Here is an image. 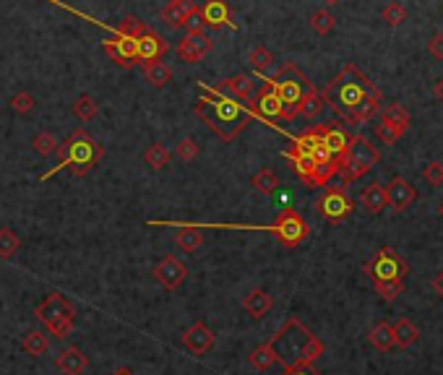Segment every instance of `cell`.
<instances>
[{
  "instance_id": "6da1fadb",
  "label": "cell",
  "mask_w": 443,
  "mask_h": 375,
  "mask_svg": "<svg viewBox=\"0 0 443 375\" xmlns=\"http://www.w3.org/2000/svg\"><path fill=\"white\" fill-rule=\"evenodd\" d=\"M193 112L222 141H235L250 125V120L256 118L253 115V99L250 102H238V99L227 97V94L216 91L214 86L206 84L204 94L196 99Z\"/></svg>"
},
{
  "instance_id": "7a4b0ae2",
  "label": "cell",
  "mask_w": 443,
  "mask_h": 375,
  "mask_svg": "<svg viewBox=\"0 0 443 375\" xmlns=\"http://www.w3.org/2000/svg\"><path fill=\"white\" fill-rule=\"evenodd\" d=\"M271 347L279 357V365H297V363H311L324 354V342L305 329L303 321L297 318H287L279 331L271 336Z\"/></svg>"
},
{
  "instance_id": "3957f363",
  "label": "cell",
  "mask_w": 443,
  "mask_h": 375,
  "mask_svg": "<svg viewBox=\"0 0 443 375\" xmlns=\"http://www.w3.org/2000/svg\"><path fill=\"white\" fill-rule=\"evenodd\" d=\"M376 91L379 89L370 84L355 65H345V71L326 86V91L321 97H324V105H329L339 118H345L349 123L357 105L370 97V94H376Z\"/></svg>"
},
{
  "instance_id": "277c9868",
  "label": "cell",
  "mask_w": 443,
  "mask_h": 375,
  "mask_svg": "<svg viewBox=\"0 0 443 375\" xmlns=\"http://www.w3.org/2000/svg\"><path fill=\"white\" fill-rule=\"evenodd\" d=\"M58 167H53V170H47L40 177V180H47V177H53L55 172L60 170H71L73 175H87L89 170H94L99 164V159L105 157V149L99 146L97 141L89 136L87 130H73L68 139L63 141V143H58Z\"/></svg>"
},
{
  "instance_id": "5b68a950",
  "label": "cell",
  "mask_w": 443,
  "mask_h": 375,
  "mask_svg": "<svg viewBox=\"0 0 443 375\" xmlns=\"http://www.w3.org/2000/svg\"><path fill=\"white\" fill-rule=\"evenodd\" d=\"M266 84L274 89V94H277L281 102V120L297 118V107H300L303 97L311 89H315L295 63H284L279 71H277V76L266 78Z\"/></svg>"
},
{
  "instance_id": "8992f818",
  "label": "cell",
  "mask_w": 443,
  "mask_h": 375,
  "mask_svg": "<svg viewBox=\"0 0 443 375\" xmlns=\"http://www.w3.org/2000/svg\"><path fill=\"white\" fill-rule=\"evenodd\" d=\"M37 321H42L47 326V331L53 333L55 339H65L68 333L73 331V321H76V308L73 302H68L60 292H50L37 308H34Z\"/></svg>"
},
{
  "instance_id": "52a82bcc",
  "label": "cell",
  "mask_w": 443,
  "mask_h": 375,
  "mask_svg": "<svg viewBox=\"0 0 443 375\" xmlns=\"http://www.w3.org/2000/svg\"><path fill=\"white\" fill-rule=\"evenodd\" d=\"M379 159H381L379 149L365 136H352V143H349L345 159H342V170L339 172H342L345 182H355L373 170L379 164Z\"/></svg>"
},
{
  "instance_id": "ba28073f",
  "label": "cell",
  "mask_w": 443,
  "mask_h": 375,
  "mask_svg": "<svg viewBox=\"0 0 443 375\" xmlns=\"http://www.w3.org/2000/svg\"><path fill=\"white\" fill-rule=\"evenodd\" d=\"M407 271L410 268L404 263V258L394 247H381L379 253L365 263V274L373 279V284L376 281H401L407 277Z\"/></svg>"
},
{
  "instance_id": "9c48e42d",
  "label": "cell",
  "mask_w": 443,
  "mask_h": 375,
  "mask_svg": "<svg viewBox=\"0 0 443 375\" xmlns=\"http://www.w3.org/2000/svg\"><path fill=\"white\" fill-rule=\"evenodd\" d=\"M269 232H274L284 247H297L305 237L311 235V227L295 209H281L277 222L269 225Z\"/></svg>"
},
{
  "instance_id": "30bf717a",
  "label": "cell",
  "mask_w": 443,
  "mask_h": 375,
  "mask_svg": "<svg viewBox=\"0 0 443 375\" xmlns=\"http://www.w3.org/2000/svg\"><path fill=\"white\" fill-rule=\"evenodd\" d=\"M315 209H318V211L324 214V219H329L331 225H339V222H345L347 216L355 211V201H352L342 188H329V191L318 198Z\"/></svg>"
},
{
  "instance_id": "8fae6325",
  "label": "cell",
  "mask_w": 443,
  "mask_h": 375,
  "mask_svg": "<svg viewBox=\"0 0 443 375\" xmlns=\"http://www.w3.org/2000/svg\"><path fill=\"white\" fill-rule=\"evenodd\" d=\"M102 50L107 55L112 63H118L120 68H133L139 63L136 60V40L130 37H123V34H110L107 40L102 42Z\"/></svg>"
},
{
  "instance_id": "7c38bea8",
  "label": "cell",
  "mask_w": 443,
  "mask_h": 375,
  "mask_svg": "<svg viewBox=\"0 0 443 375\" xmlns=\"http://www.w3.org/2000/svg\"><path fill=\"white\" fill-rule=\"evenodd\" d=\"M253 115L261 118L263 123H269L271 128H277V120H281V102L266 81L253 97Z\"/></svg>"
},
{
  "instance_id": "4fadbf2b",
  "label": "cell",
  "mask_w": 443,
  "mask_h": 375,
  "mask_svg": "<svg viewBox=\"0 0 443 375\" xmlns=\"http://www.w3.org/2000/svg\"><path fill=\"white\" fill-rule=\"evenodd\" d=\"M188 277V266L177 256H164L154 266V279L162 284L164 290H177Z\"/></svg>"
},
{
  "instance_id": "5bb4252c",
  "label": "cell",
  "mask_w": 443,
  "mask_h": 375,
  "mask_svg": "<svg viewBox=\"0 0 443 375\" xmlns=\"http://www.w3.org/2000/svg\"><path fill=\"white\" fill-rule=\"evenodd\" d=\"M196 13H198L196 0H167L162 6V11H159V19H162L170 29H185Z\"/></svg>"
},
{
  "instance_id": "9a60e30c",
  "label": "cell",
  "mask_w": 443,
  "mask_h": 375,
  "mask_svg": "<svg viewBox=\"0 0 443 375\" xmlns=\"http://www.w3.org/2000/svg\"><path fill=\"white\" fill-rule=\"evenodd\" d=\"M211 47H214V42L206 32H191L177 42V55L185 63H201L206 55L211 53Z\"/></svg>"
},
{
  "instance_id": "2e32d148",
  "label": "cell",
  "mask_w": 443,
  "mask_h": 375,
  "mask_svg": "<svg viewBox=\"0 0 443 375\" xmlns=\"http://www.w3.org/2000/svg\"><path fill=\"white\" fill-rule=\"evenodd\" d=\"M170 50V44L162 34H157L154 29L146 26V32L136 40V60L141 65L144 63H154V60H162V55Z\"/></svg>"
},
{
  "instance_id": "e0dca14e",
  "label": "cell",
  "mask_w": 443,
  "mask_h": 375,
  "mask_svg": "<svg viewBox=\"0 0 443 375\" xmlns=\"http://www.w3.org/2000/svg\"><path fill=\"white\" fill-rule=\"evenodd\" d=\"M214 89L216 91H222V94H227V97L238 99V102H250V99L256 97V81H253V76H248V73H238V76H229V78H222Z\"/></svg>"
},
{
  "instance_id": "ac0fdd59",
  "label": "cell",
  "mask_w": 443,
  "mask_h": 375,
  "mask_svg": "<svg viewBox=\"0 0 443 375\" xmlns=\"http://www.w3.org/2000/svg\"><path fill=\"white\" fill-rule=\"evenodd\" d=\"M180 342H183V347L191 354L201 357V354H206L211 347H214V331H211L204 321H198L183 333V339H180Z\"/></svg>"
},
{
  "instance_id": "d6986e66",
  "label": "cell",
  "mask_w": 443,
  "mask_h": 375,
  "mask_svg": "<svg viewBox=\"0 0 443 375\" xmlns=\"http://www.w3.org/2000/svg\"><path fill=\"white\" fill-rule=\"evenodd\" d=\"M198 16L204 21L206 29H225V26H232V16H229V8L225 0H206L204 6H198Z\"/></svg>"
},
{
  "instance_id": "ffe728a7",
  "label": "cell",
  "mask_w": 443,
  "mask_h": 375,
  "mask_svg": "<svg viewBox=\"0 0 443 375\" xmlns=\"http://www.w3.org/2000/svg\"><path fill=\"white\" fill-rule=\"evenodd\" d=\"M321 133H324V143L329 146L331 157H334L336 162L345 159L347 149H349V143H352V136H349L342 125H336V123H326V125H321Z\"/></svg>"
},
{
  "instance_id": "44dd1931",
  "label": "cell",
  "mask_w": 443,
  "mask_h": 375,
  "mask_svg": "<svg viewBox=\"0 0 443 375\" xmlns=\"http://www.w3.org/2000/svg\"><path fill=\"white\" fill-rule=\"evenodd\" d=\"M55 367L63 375H81L89 367V357L78 347H65L55 357Z\"/></svg>"
},
{
  "instance_id": "7402d4cb",
  "label": "cell",
  "mask_w": 443,
  "mask_h": 375,
  "mask_svg": "<svg viewBox=\"0 0 443 375\" xmlns=\"http://www.w3.org/2000/svg\"><path fill=\"white\" fill-rule=\"evenodd\" d=\"M415 198H417V193H415V188L404 177H394L389 182V188H386V201H389L394 211H404Z\"/></svg>"
},
{
  "instance_id": "603a6c76",
  "label": "cell",
  "mask_w": 443,
  "mask_h": 375,
  "mask_svg": "<svg viewBox=\"0 0 443 375\" xmlns=\"http://www.w3.org/2000/svg\"><path fill=\"white\" fill-rule=\"evenodd\" d=\"M360 204L365 209L367 214H381L389 201H386V188L381 185V182H370L367 188H363V193H360Z\"/></svg>"
},
{
  "instance_id": "cb8c5ba5",
  "label": "cell",
  "mask_w": 443,
  "mask_h": 375,
  "mask_svg": "<svg viewBox=\"0 0 443 375\" xmlns=\"http://www.w3.org/2000/svg\"><path fill=\"white\" fill-rule=\"evenodd\" d=\"M271 297L266 295L263 290H250L248 295H245V300H243V308H245V313H248L253 321H261L266 313L271 311Z\"/></svg>"
},
{
  "instance_id": "d4e9b609",
  "label": "cell",
  "mask_w": 443,
  "mask_h": 375,
  "mask_svg": "<svg viewBox=\"0 0 443 375\" xmlns=\"http://www.w3.org/2000/svg\"><path fill=\"white\" fill-rule=\"evenodd\" d=\"M284 159H290L292 170H295V175L300 177V180H305L308 185L313 182V175H315V159L311 157V154H300V151H284Z\"/></svg>"
},
{
  "instance_id": "484cf974",
  "label": "cell",
  "mask_w": 443,
  "mask_h": 375,
  "mask_svg": "<svg viewBox=\"0 0 443 375\" xmlns=\"http://www.w3.org/2000/svg\"><path fill=\"white\" fill-rule=\"evenodd\" d=\"M367 342L373 344L379 352H391V349L397 347V342H394V326L386 321L376 323V326L370 329V333H367Z\"/></svg>"
},
{
  "instance_id": "4316f807",
  "label": "cell",
  "mask_w": 443,
  "mask_h": 375,
  "mask_svg": "<svg viewBox=\"0 0 443 375\" xmlns=\"http://www.w3.org/2000/svg\"><path fill=\"white\" fill-rule=\"evenodd\" d=\"M141 68H144V78H146L152 86H157V89H162V86H167L170 81H173V68H170L167 63H162V60L144 63Z\"/></svg>"
},
{
  "instance_id": "83f0119b",
  "label": "cell",
  "mask_w": 443,
  "mask_h": 375,
  "mask_svg": "<svg viewBox=\"0 0 443 375\" xmlns=\"http://www.w3.org/2000/svg\"><path fill=\"white\" fill-rule=\"evenodd\" d=\"M417 339H420V329H417L410 318H399V321L394 323V342H397V347L410 349Z\"/></svg>"
},
{
  "instance_id": "f1b7e54d",
  "label": "cell",
  "mask_w": 443,
  "mask_h": 375,
  "mask_svg": "<svg viewBox=\"0 0 443 375\" xmlns=\"http://www.w3.org/2000/svg\"><path fill=\"white\" fill-rule=\"evenodd\" d=\"M180 227V232L175 235V243L180 250L185 253H196L198 247L204 245V235H201V229H196L193 225H177Z\"/></svg>"
},
{
  "instance_id": "f546056e",
  "label": "cell",
  "mask_w": 443,
  "mask_h": 375,
  "mask_svg": "<svg viewBox=\"0 0 443 375\" xmlns=\"http://www.w3.org/2000/svg\"><path fill=\"white\" fill-rule=\"evenodd\" d=\"M248 360L256 370H269V367H274V365H279V357H277V352H274V347H271L269 342L256 347V349L250 352Z\"/></svg>"
},
{
  "instance_id": "4dcf8cb0",
  "label": "cell",
  "mask_w": 443,
  "mask_h": 375,
  "mask_svg": "<svg viewBox=\"0 0 443 375\" xmlns=\"http://www.w3.org/2000/svg\"><path fill=\"white\" fill-rule=\"evenodd\" d=\"M381 123H383V125H391L397 133H404L407 125H410V115H407V110L401 107V105H389V107L383 110Z\"/></svg>"
},
{
  "instance_id": "1f68e13d",
  "label": "cell",
  "mask_w": 443,
  "mask_h": 375,
  "mask_svg": "<svg viewBox=\"0 0 443 375\" xmlns=\"http://www.w3.org/2000/svg\"><path fill=\"white\" fill-rule=\"evenodd\" d=\"M250 185H253L259 193L271 195V193H277V188H279V177H277V172H274V170L263 167V170H259L256 175H253Z\"/></svg>"
},
{
  "instance_id": "d6a6232c",
  "label": "cell",
  "mask_w": 443,
  "mask_h": 375,
  "mask_svg": "<svg viewBox=\"0 0 443 375\" xmlns=\"http://www.w3.org/2000/svg\"><path fill=\"white\" fill-rule=\"evenodd\" d=\"M24 352L32 354V357H42V354H47V349H50V339L44 336L42 331H29L26 336H24Z\"/></svg>"
},
{
  "instance_id": "836d02e7",
  "label": "cell",
  "mask_w": 443,
  "mask_h": 375,
  "mask_svg": "<svg viewBox=\"0 0 443 375\" xmlns=\"http://www.w3.org/2000/svg\"><path fill=\"white\" fill-rule=\"evenodd\" d=\"M73 115H76L81 123H89V120H94L99 115L97 99L89 97V94H81V97L73 102Z\"/></svg>"
},
{
  "instance_id": "e575fe53",
  "label": "cell",
  "mask_w": 443,
  "mask_h": 375,
  "mask_svg": "<svg viewBox=\"0 0 443 375\" xmlns=\"http://www.w3.org/2000/svg\"><path fill=\"white\" fill-rule=\"evenodd\" d=\"M379 105H381V94L376 91V94H370V97L363 99V102L357 105V110L352 112V118H349V123H365V120H370L376 112H379Z\"/></svg>"
},
{
  "instance_id": "d590c367",
  "label": "cell",
  "mask_w": 443,
  "mask_h": 375,
  "mask_svg": "<svg viewBox=\"0 0 443 375\" xmlns=\"http://www.w3.org/2000/svg\"><path fill=\"white\" fill-rule=\"evenodd\" d=\"M144 162H146V167H152V170H164L167 162H170V151H167L164 143H152L149 149L144 151Z\"/></svg>"
},
{
  "instance_id": "8d00e7d4",
  "label": "cell",
  "mask_w": 443,
  "mask_h": 375,
  "mask_svg": "<svg viewBox=\"0 0 443 375\" xmlns=\"http://www.w3.org/2000/svg\"><path fill=\"white\" fill-rule=\"evenodd\" d=\"M21 247V240L13 232L11 227H0V258L8 261V258L16 256V250Z\"/></svg>"
},
{
  "instance_id": "74e56055",
  "label": "cell",
  "mask_w": 443,
  "mask_h": 375,
  "mask_svg": "<svg viewBox=\"0 0 443 375\" xmlns=\"http://www.w3.org/2000/svg\"><path fill=\"white\" fill-rule=\"evenodd\" d=\"M324 97L315 91V89H311L308 94L303 97V102H300V107H297V115H305V118H318L321 115V110H324Z\"/></svg>"
},
{
  "instance_id": "f35d334b",
  "label": "cell",
  "mask_w": 443,
  "mask_h": 375,
  "mask_svg": "<svg viewBox=\"0 0 443 375\" xmlns=\"http://www.w3.org/2000/svg\"><path fill=\"white\" fill-rule=\"evenodd\" d=\"M248 63L256 73H266L271 65H274V55H271L266 47H253L248 53Z\"/></svg>"
},
{
  "instance_id": "ab89813d",
  "label": "cell",
  "mask_w": 443,
  "mask_h": 375,
  "mask_svg": "<svg viewBox=\"0 0 443 375\" xmlns=\"http://www.w3.org/2000/svg\"><path fill=\"white\" fill-rule=\"evenodd\" d=\"M144 32H146V24L136 19V16H125L118 29H115V34H123V37H130V40H139Z\"/></svg>"
},
{
  "instance_id": "60d3db41",
  "label": "cell",
  "mask_w": 443,
  "mask_h": 375,
  "mask_svg": "<svg viewBox=\"0 0 443 375\" xmlns=\"http://www.w3.org/2000/svg\"><path fill=\"white\" fill-rule=\"evenodd\" d=\"M32 146L40 157H50V154L58 151V139H55V133H47V130H44V133H40V136L32 141Z\"/></svg>"
},
{
  "instance_id": "b9f144b4",
  "label": "cell",
  "mask_w": 443,
  "mask_h": 375,
  "mask_svg": "<svg viewBox=\"0 0 443 375\" xmlns=\"http://www.w3.org/2000/svg\"><path fill=\"white\" fill-rule=\"evenodd\" d=\"M334 16L329 11H313V16H311V26H313V32L318 34H329L331 29H334Z\"/></svg>"
},
{
  "instance_id": "7bdbcfd3",
  "label": "cell",
  "mask_w": 443,
  "mask_h": 375,
  "mask_svg": "<svg viewBox=\"0 0 443 375\" xmlns=\"http://www.w3.org/2000/svg\"><path fill=\"white\" fill-rule=\"evenodd\" d=\"M376 292L386 302H394L404 292V287H401V281H376Z\"/></svg>"
},
{
  "instance_id": "ee69618b",
  "label": "cell",
  "mask_w": 443,
  "mask_h": 375,
  "mask_svg": "<svg viewBox=\"0 0 443 375\" xmlns=\"http://www.w3.org/2000/svg\"><path fill=\"white\" fill-rule=\"evenodd\" d=\"M34 97L29 94V91H19V94H13L11 97V107L16 110V112H21V115H26V112H32L34 110Z\"/></svg>"
},
{
  "instance_id": "f6af8a7d",
  "label": "cell",
  "mask_w": 443,
  "mask_h": 375,
  "mask_svg": "<svg viewBox=\"0 0 443 375\" xmlns=\"http://www.w3.org/2000/svg\"><path fill=\"white\" fill-rule=\"evenodd\" d=\"M177 157L183 162H193L196 157H198V143H196L193 139H183L180 143H177Z\"/></svg>"
},
{
  "instance_id": "bcb514c9",
  "label": "cell",
  "mask_w": 443,
  "mask_h": 375,
  "mask_svg": "<svg viewBox=\"0 0 443 375\" xmlns=\"http://www.w3.org/2000/svg\"><path fill=\"white\" fill-rule=\"evenodd\" d=\"M284 375H324V373L311 363H297V365H287V367H284Z\"/></svg>"
},
{
  "instance_id": "7dc6e473",
  "label": "cell",
  "mask_w": 443,
  "mask_h": 375,
  "mask_svg": "<svg viewBox=\"0 0 443 375\" xmlns=\"http://www.w3.org/2000/svg\"><path fill=\"white\" fill-rule=\"evenodd\" d=\"M425 180L431 182V185H441L443 182V164L441 162H431V164L425 167Z\"/></svg>"
},
{
  "instance_id": "c3c4849f",
  "label": "cell",
  "mask_w": 443,
  "mask_h": 375,
  "mask_svg": "<svg viewBox=\"0 0 443 375\" xmlns=\"http://www.w3.org/2000/svg\"><path fill=\"white\" fill-rule=\"evenodd\" d=\"M376 133H379V139L383 141V143H394V141L401 136V133H397V130L391 128V125H383V123H381V125H376Z\"/></svg>"
},
{
  "instance_id": "681fc988",
  "label": "cell",
  "mask_w": 443,
  "mask_h": 375,
  "mask_svg": "<svg viewBox=\"0 0 443 375\" xmlns=\"http://www.w3.org/2000/svg\"><path fill=\"white\" fill-rule=\"evenodd\" d=\"M431 53L443 58V37H435V42H431Z\"/></svg>"
},
{
  "instance_id": "f907efd6",
  "label": "cell",
  "mask_w": 443,
  "mask_h": 375,
  "mask_svg": "<svg viewBox=\"0 0 443 375\" xmlns=\"http://www.w3.org/2000/svg\"><path fill=\"white\" fill-rule=\"evenodd\" d=\"M433 287H435V292H438V295L443 297V271L435 279H433Z\"/></svg>"
},
{
  "instance_id": "816d5d0a",
  "label": "cell",
  "mask_w": 443,
  "mask_h": 375,
  "mask_svg": "<svg viewBox=\"0 0 443 375\" xmlns=\"http://www.w3.org/2000/svg\"><path fill=\"white\" fill-rule=\"evenodd\" d=\"M435 97L443 99V78H441V81H438V84H435Z\"/></svg>"
},
{
  "instance_id": "f5cc1de1",
  "label": "cell",
  "mask_w": 443,
  "mask_h": 375,
  "mask_svg": "<svg viewBox=\"0 0 443 375\" xmlns=\"http://www.w3.org/2000/svg\"><path fill=\"white\" fill-rule=\"evenodd\" d=\"M112 375H136L133 370H128V367H120V370H115Z\"/></svg>"
},
{
  "instance_id": "db71d44e",
  "label": "cell",
  "mask_w": 443,
  "mask_h": 375,
  "mask_svg": "<svg viewBox=\"0 0 443 375\" xmlns=\"http://www.w3.org/2000/svg\"><path fill=\"white\" fill-rule=\"evenodd\" d=\"M324 3H329V6H334V3H339V0H324Z\"/></svg>"
},
{
  "instance_id": "11a10c76",
  "label": "cell",
  "mask_w": 443,
  "mask_h": 375,
  "mask_svg": "<svg viewBox=\"0 0 443 375\" xmlns=\"http://www.w3.org/2000/svg\"><path fill=\"white\" fill-rule=\"evenodd\" d=\"M53 3H63V0H53Z\"/></svg>"
},
{
  "instance_id": "9f6ffc18",
  "label": "cell",
  "mask_w": 443,
  "mask_h": 375,
  "mask_svg": "<svg viewBox=\"0 0 443 375\" xmlns=\"http://www.w3.org/2000/svg\"><path fill=\"white\" fill-rule=\"evenodd\" d=\"M441 216H443V204H441Z\"/></svg>"
}]
</instances>
